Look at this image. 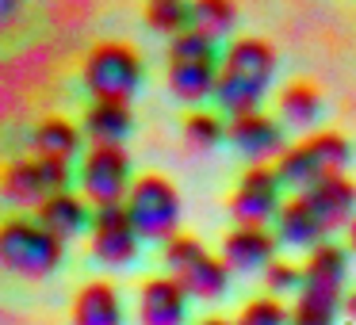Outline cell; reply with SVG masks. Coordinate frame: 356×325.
Returning a JSON list of instances; mask_svg holds the SVG:
<instances>
[{"label":"cell","instance_id":"cell-24","mask_svg":"<svg viewBox=\"0 0 356 325\" xmlns=\"http://www.w3.org/2000/svg\"><path fill=\"white\" fill-rule=\"evenodd\" d=\"M302 146L310 149V157L318 161L322 176H333V172H345L348 161H353V142L341 131H314Z\"/></svg>","mask_w":356,"mask_h":325},{"label":"cell","instance_id":"cell-22","mask_svg":"<svg viewBox=\"0 0 356 325\" xmlns=\"http://www.w3.org/2000/svg\"><path fill=\"white\" fill-rule=\"evenodd\" d=\"M188 8H192V31H200L211 42L226 39L238 24V4L234 0H188Z\"/></svg>","mask_w":356,"mask_h":325},{"label":"cell","instance_id":"cell-30","mask_svg":"<svg viewBox=\"0 0 356 325\" xmlns=\"http://www.w3.org/2000/svg\"><path fill=\"white\" fill-rule=\"evenodd\" d=\"M39 169H42V176H47V188H50V195H58V192H70V184H73V172H70V165H65V161H47V157H39Z\"/></svg>","mask_w":356,"mask_h":325},{"label":"cell","instance_id":"cell-4","mask_svg":"<svg viewBox=\"0 0 356 325\" xmlns=\"http://www.w3.org/2000/svg\"><path fill=\"white\" fill-rule=\"evenodd\" d=\"M169 92L184 103H203L207 96H215L218 85V50L211 39H203L200 31L188 27L184 35L169 39Z\"/></svg>","mask_w":356,"mask_h":325},{"label":"cell","instance_id":"cell-20","mask_svg":"<svg viewBox=\"0 0 356 325\" xmlns=\"http://www.w3.org/2000/svg\"><path fill=\"white\" fill-rule=\"evenodd\" d=\"M31 149H35V157L70 165L73 157L81 153V131L70 123V119L50 115V119H42V123L31 131Z\"/></svg>","mask_w":356,"mask_h":325},{"label":"cell","instance_id":"cell-21","mask_svg":"<svg viewBox=\"0 0 356 325\" xmlns=\"http://www.w3.org/2000/svg\"><path fill=\"white\" fill-rule=\"evenodd\" d=\"M276 111H280V123L291 126V131H310V126L322 119V92L307 81H291V85L280 92L276 100Z\"/></svg>","mask_w":356,"mask_h":325},{"label":"cell","instance_id":"cell-11","mask_svg":"<svg viewBox=\"0 0 356 325\" xmlns=\"http://www.w3.org/2000/svg\"><path fill=\"white\" fill-rule=\"evenodd\" d=\"M345 279H348V249L337 245V241H322L302 260V291L299 294L325 299V302H337L341 306Z\"/></svg>","mask_w":356,"mask_h":325},{"label":"cell","instance_id":"cell-18","mask_svg":"<svg viewBox=\"0 0 356 325\" xmlns=\"http://www.w3.org/2000/svg\"><path fill=\"white\" fill-rule=\"evenodd\" d=\"M131 126H134L131 103L92 100V108L85 111V134H88L92 146H123Z\"/></svg>","mask_w":356,"mask_h":325},{"label":"cell","instance_id":"cell-9","mask_svg":"<svg viewBox=\"0 0 356 325\" xmlns=\"http://www.w3.org/2000/svg\"><path fill=\"white\" fill-rule=\"evenodd\" d=\"M88 233H92V256L100 264H108V268H127V264L138 256V230H134L131 215H127V207L119 203V207H92V226H88Z\"/></svg>","mask_w":356,"mask_h":325},{"label":"cell","instance_id":"cell-7","mask_svg":"<svg viewBox=\"0 0 356 325\" xmlns=\"http://www.w3.org/2000/svg\"><path fill=\"white\" fill-rule=\"evenodd\" d=\"M131 153L123 146H92L81 161V195L88 207H119L131 192Z\"/></svg>","mask_w":356,"mask_h":325},{"label":"cell","instance_id":"cell-12","mask_svg":"<svg viewBox=\"0 0 356 325\" xmlns=\"http://www.w3.org/2000/svg\"><path fill=\"white\" fill-rule=\"evenodd\" d=\"M307 207L314 210V218L322 222L325 233L341 230V226L356 222V184L345 176V172H333V176H322L302 192Z\"/></svg>","mask_w":356,"mask_h":325},{"label":"cell","instance_id":"cell-6","mask_svg":"<svg viewBox=\"0 0 356 325\" xmlns=\"http://www.w3.org/2000/svg\"><path fill=\"white\" fill-rule=\"evenodd\" d=\"M138 238L146 241H169L180 226V192L165 176H138L123 199Z\"/></svg>","mask_w":356,"mask_h":325},{"label":"cell","instance_id":"cell-8","mask_svg":"<svg viewBox=\"0 0 356 325\" xmlns=\"http://www.w3.org/2000/svg\"><path fill=\"white\" fill-rule=\"evenodd\" d=\"M280 192H284V184L276 180V169H272V165H249L245 176H241V184H238V192L230 195L234 226H268V222H276L280 207H284Z\"/></svg>","mask_w":356,"mask_h":325},{"label":"cell","instance_id":"cell-26","mask_svg":"<svg viewBox=\"0 0 356 325\" xmlns=\"http://www.w3.org/2000/svg\"><path fill=\"white\" fill-rule=\"evenodd\" d=\"M222 138H226V126H222V119L211 115V111H192V115L184 119V142L195 153H215V149L222 146Z\"/></svg>","mask_w":356,"mask_h":325},{"label":"cell","instance_id":"cell-31","mask_svg":"<svg viewBox=\"0 0 356 325\" xmlns=\"http://www.w3.org/2000/svg\"><path fill=\"white\" fill-rule=\"evenodd\" d=\"M341 317H345L348 325H356V291H345V299H341Z\"/></svg>","mask_w":356,"mask_h":325},{"label":"cell","instance_id":"cell-15","mask_svg":"<svg viewBox=\"0 0 356 325\" xmlns=\"http://www.w3.org/2000/svg\"><path fill=\"white\" fill-rule=\"evenodd\" d=\"M73 325H123V299H119L115 283L108 279H92L73 294L70 310Z\"/></svg>","mask_w":356,"mask_h":325},{"label":"cell","instance_id":"cell-32","mask_svg":"<svg viewBox=\"0 0 356 325\" xmlns=\"http://www.w3.org/2000/svg\"><path fill=\"white\" fill-rule=\"evenodd\" d=\"M19 4H24V0H0V27L12 24V16L19 12Z\"/></svg>","mask_w":356,"mask_h":325},{"label":"cell","instance_id":"cell-1","mask_svg":"<svg viewBox=\"0 0 356 325\" xmlns=\"http://www.w3.org/2000/svg\"><path fill=\"white\" fill-rule=\"evenodd\" d=\"M276 77V50L272 42L245 35V39H234L230 50L218 58V85H215V100L226 115H249V111H261L264 96L272 88Z\"/></svg>","mask_w":356,"mask_h":325},{"label":"cell","instance_id":"cell-13","mask_svg":"<svg viewBox=\"0 0 356 325\" xmlns=\"http://www.w3.org/2000/svg\"><path fill=\"white\" fill-rule=\"evenodd\" d=\"M276 233L268 226H234L222 238V260L230 272H264L276 260Z\"/></svg>","mask_w":356,"mask_h":325},{"label":"cell","instance_id":"cell-28","mask_svg":"<svg viewBox=\"0 0 356 325\" xmlns=\"http://www.w3.org/2000/svg\"><path fill=\"white\" fill-rule=\"evenodd\" d=\"M341 306L337 302H325V299H310V294H295V306L287 325H337Z\"/></svg>","mask_w":356,"mask_h":325},{"label":"cell","instance_id":"cell-19","mask_svg":"<svg viewBox=\"0 0 356 325\" xmlns=\"http://www.w3.org/2000/svg\"><path fill=\"white\" fill-rule=\"evenodd\" d=\"M8 203L16 207H42L50 199V188H47V176L39 169V157H19L4 169V180H0Z\"/></svg>","mask_w":356,"mask_h":325},{"label":"cell","instance_id":"cell-23","mask_svg":"<svg viewBox=\"0 0 356 325\" xmlns=\"http://www.w3.org/2000/svg\"><path fill=\"white\" fill-rule=\"evenodd\" d=\"M272 169H276L280 184L291 188L295 195H302L310 184H314V180H322V169H318V161L310 157V149L302 146V142H299V146H287L284 153L276 157V165H272Z\"/></svg>","mask_w":356,"mask_h":325},{"label":"cell","instance_id":"cell-16","mask_svg":"<svg viewBox=\"0 0 356 325\" xmlns=\"http://www.w3.org/2000/svg\"><path fill=\"white\" fill-rule=\"evenodd\" d=\"M35 218L39 226H47L58 241H70L77 233H85L92 226V207L85 203V195H73V192H58L50 195L42 207H35Z\"/></svg>","mask_w":356,"mask_h":325},{"label":"cell","instance_id":"cell-25","mask_svg":"<svg viewBox=\"0 0 356 325\" xmlns=\"http://www.w3.org/2000/svg\"><path fill=\"white\" fill-rule=\"evenodd\" d=\"M146 24L149 31L177 39L192 27V8H188V0H146Z\"/></svg>","mask_w":356,"mask_h":325},{"label":"cell","instance_id":"cell-27","mask_svg":"<svg viewBox=\"0 0 356 325\" xmlns=\"http://www.w3.org/2000/svg\"><path fill=\"white\" fill-rule=\"evenodd\" d=\"M287 317H291V310L280 299L257 294V299H249L245 306H241V314L234 317V325H287Z\"/></svg>","mask_w":356,"mask_h":325},{"label":"cell","instance_id":"cell-10","mask_svg":"<svg viewBox=\"0 0 356 325\" xmlns=\"http://www.w3.org/2000/svg\"><path fill=\"white\" fill-rule=\"evenodd\" d=\"M226 138L249 165H276V157L287 149V126L268 111H249L226 126Z\"/></svg>","mask_w":356,"mask_h":325},{"label":"cell","instance_id":"cell-3","mask_svg":"<svg viewBox=\"0 0 356 325\" xmlns=\"http://www.w3.org/2000/svg\"><path fill=\"white\" fill-rule=\"evenodd\" d=\"M161 260L169 268V276L184 287L188 299L200 302H215L226 294L230 287V268H226L222 256L207 253L195 238L188 233H172L169 241H161Z\"/></svg>","mask_w":356,"mask_h":325},{"label":"cell","instance_id":"cell-17","mask_svg":"<svg viewBox=\"0 0 356 325\" xmlns=\"http://www.w3.org/2000/svg\"><path fill=\"white\" fill-rule=\"evenodd\" d=\"M272 233H276L280 245H287V249H307V253L325 241L322 222L314 218V210L307 207V199H302V195H295V199H287L284 207H280L276 222H272Z\"/></svg>","mask_w":356,"mask_h":325},{"label":"cell","instance_id":"cell-2","mask_svg":"<svg viewBox=\"0 0 356 325\" xmlns=\"http://www.w3.org/2000/svg\"><path fill=\"white\" fill-rule=\"evenodd\" d=\"M65 256V241H58L39 218H8L0 222V268L19 279H47Z\"/></svg>","mask_w":356,"mask_h":325},{"label":"cell","instance_id":"cell-14","mask_svg":"<svg viewBox=\"0 0 356 325\" xmlns=\"http://www.w3.org/2000/svg\"><path fill=\"white\" fill-rule=\"evenodd\" d=\"M188 294L172 276H154L138 291V325H184Z\"/></svg>","mask_w":356,"mask_h":325},{"label":"cell","instance_id":"cell-33","mask_svg":"<svg viewBox=\"0 0 356 325\" xmlns=\"http://www.w3.org/2000/svg\"><path fill=\"white\" fill-rule=\"evenodd\" d=\"M348 253H356V222L348 226Z\"/></svg>","mask_w":356,"mask_h":325},{"label":"cell","instance_id":"cell-34","mask_svg":"<svg viewBox=\"0 0 356 325\" xmlns=\"http://www.w3.org/2000/svg\"><path fill=\"white\" fill-rule=\"evenodd\" d=\"M200 325H234V322H226V317H203Z\"/></svg>","mask_w":356,"mask_h":325},{"label":"cell","instance_id":"cell-29","mask_svg":"<svg viewBox=\"0 0 356 325\" xmlns=\"http://www.w3.org/2000/svg\"><path fill=\"white\" fill-rule=\"evenodd\" d=\"M264 287H268L272 299H280V294H299L302 291V264L295 260H272L268 268H264Z\"/></svg>","mask_w":356,"mask_h":325},{"label":"cell","instance_id":"cell-5","mask_svg":"<svg viewBox=\"0 0 356 325\" xmlns=\"http://www.w3.org/2000/svg\"><path fill=\"white\" fill-rule=\"evenodd\" d=\"M142 81H146L142 58L127 42H100L85 58V88L92 92V100L131 103L138 96Z\"/></svg>","mask_w":356,"mask_h":325}]
</instances>
